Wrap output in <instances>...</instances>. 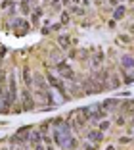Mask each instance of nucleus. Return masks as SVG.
Returning a JSON list of instances; mask_svg holds the SVG:
<instances>
[{
	"instance_id": "20e7f679",
	"label": "nucleus",
	"mask_w": 134,
	"mask_h": 150,
	"mask_svg": "<svg viewBox=\"0 0 134 150\" xmlns=\"http://www.w3.org/2000/svg\"><path fill=\"white\" fill-rule=\"evenodd\" d=\"M21 100H23V108H25V110H33V108H35V100H33L31 88H23V93H21Z\"/></svg>"
},
{
	"instance_id": "1a4fd4ad",
	"label": "nucleus",
	"mask_w": 134,
	"mask_h": 150,
	"mask_svg": "<svg viewBox=\"0 0 134 150\" xmlns=\"http://www.w3.org/2000/svg\"><path fill=\"white\" fill-rule=\"evenodd\" d=\"M119 71L125 77V83H134V69H125V67L119 66Z\"/></svg>"
},
{
	"instance_id": "0eeeda50",
	"label": "nucleus",
	"mask_w": 134,
	"mask_h": 150,
	"mask_svg": "<svg viewBox=\"0 0 134 150\" xmlns=\"http://www.w3.org/2000/svg\"><path fill=\"white\" fill-rule=\"evenodd\" d=\"M15 91H18V87H15V77L13 75H10V83H8V91H6V96L10 98V100H15Z\"/></svg>"
},
{
	"instance_id": "9d476101",
	"label": "nucleus",
	"mask_w": 134,
	"mask_h": 150,
	"mask_svg": "<svg viewBox=\"0 0 134 150\" xmlns=\"http://www.w3.org/2000/svg\"><path fill=\"white\" fill-rule=\"evenodd\" d=\"M125 13H126V8H125L123 4H119V6H115L113 18H115V19H123V18H125Z\"/></svg>"
},
{
	"instance_id": "2eb2a0df",
	"label": "nucleus",
	"mask_w": 134,
	"mask_h": 150,
	"mask_svg": "<svg viewBox=\"0 0 134 150\" xmlns=\"http://www.w3.org/2000/svg\"><path fill=\"white\" fill-rule=\"evenodd\" d=\"M125 112H128V114H130V112H134V100L132 102H125Z\"/></svg>"
},
{
	"instance_id": "aec40b11",
	"label": "nucleus",
	"mask_w": 134,
	"mask_h": 150,
	"mask_svg": "<svg viewBox=\"0 0 134 150\" xmlns=\"http://www.w3.org/2000/svg\"><path fill=\"white\" fill-rule=\"evenodd\" d=\"M109 4H111V6H119V4H121V0H109Z\"/></svg>"
},
{
	"instance_id": "5701e85b",
	"label": "nucleus",
	"mask_w": 134,
	"mask_h": 150,
	"mask_svg": "<svg viewBox=\"0 0 134 150\" xmlns=\"http://www.w3.org/2000/svg\"><path fill=\"white\" fill-rule=\"evenodd\" d=\"M81 2H82L84 6H88V4H90V0H81Z\"/></svg>"
},
{
	"instance_id": "f8f14e48",
	"label": "nucleus",
	"mask_w": 134,
	"mask_h": 150,
	"mask_svg": "<svg viewBox=\"0 0 134 150\" xmlns=\"http://www.w3.org/2000/svg\"><path fill=\"white\" fill-rule=\"evenodd\" d=\"M23 83L27 85V88H31V87H33V77H31V71L27 69V67L23 69Z\"/></svg>"
},
{
	"instance_id": "4468645a",
	"label": "nucleus",
	"mask_w": 134,
	"mask_h": 150,
	"mask_svg": "<svg viewBox=\"0 0 134 150\" xmlns=\"http://www.w3.org/2000/svg\"><path fill=\"white\" fill-rule=\"evenodd\" d=\"M19 10H21L23 13H29V10H31L29 0H21V2H19Z\"/></svg>"
},
{
	"instance_id": "f257e3e1",
	"label": "nucleus",
	"mask_w": 134,
	"mask_h": 150,
	"mask_svg": "<svg viewBox=\"0 0 134 150\" xmlns=\"http://www.w3.org/2000/svg\"><path fill=\"white\" fill-rule=\"evenodd\" d=\"M33 85H35L36 91H39L36 94H39L42 106H52V104H54V96H52V93H50V88H48V81L44 79L40 73H35V77H33Z\"/></svg>"
},
{
	"instance_id": "f03ea898",
	"label": "nucleus",
	"mask_w": 134,
	"mask_h": 150,
	"mask_svg": "<svg viewBox=\"0 0 134 150\" xmlns=\"http://www.w3.org/2000/svg\"><path fill=\"white\" fill-rule=\"evenodd\" d=\"M46 81H48L50 85H52L54 88H58V93H60L63 98H69V96H67V88H65V85H63V79H61L60 75L48 73V75H46Z\"/></svg>"
},
{
	"instance_id": "4be33fe9",
	"label": "nucleus",
	"mask_w": 134,
	"mask_h": 150,
	"mask_svg": "<svg viewBox=\"0 0 134 150\" xmlns=\"http://www.w3.org/2000/svg\"><path fill=\"white\" fill-rule=\"evenodd\" d=\"M86 150H94V146H92L90 142H88V144H86Z\"/></svg>"
},
{
	"instance_id": "7ed1b4c3",
	"label": "nucleus",
	"mask_w": 134,
	"mask_h": 150,
	"mask_svg": "<svg viewBox=\"0 0 134 150\" xmlns=\"http://www.w3.org/2000/svg\"><path fill=\"white\" fill-rule=\"evenodd\" d=\"M56 73L60 75L61 79H67V81H71V83L75 81V71L69 67L67 62H58L56 64Z\"/></svg>"
},
{
	"instance_id": "f3484780",
	"label": "nucleus",
	"mask_w": 134,
	"mask_h": 150,
	"mask_svg": "<svg viewBox=\"0 0 134 150\" xmlns=\"http://www.w3.org/2000/svg\"><path fill=\"white\" fill-rule=\"evenodd\" d=\"M98 129H100V131H107V129H109V121H102V123H98Z\"/></svg>"
},
{
	"instance_id": "412c9836",
	"label": "nucleus",
	"mask_w": 134,
	"mask_h": 150,
	"mask_svg": "<svg viewBox=\"0 0 134 150\" xmlns=\"http://www.w3.org/2000/svg\"><path fill=\"white\" fill-rule=\"evenodd\" d=\"M117 125H125V117H123V115L117 119Z\"/></svg>"
},
{
	"instance_id": "dca6fc26",
	"label": "nucleus",
	"mask_w": 134,
	"mask_h": 150,
	"mask_svg": "<svg viewBox=\"0 0 134 150\" xmlns=\"http://www.w3.org/2000/svg\"><path fill=\"white\" fill-rule=\"evenodd\" d=\"M71 13H75V16H81V13H84V10H82V8H77V6H71Z\"/></svg>"
},
{
	"instance_id": "423d86ee",
	"label": "nucleus",
	"mask_w": 134,
	"mask_h": 150,
	"mask_svg": "<svg viewBox=\"0 0 134 150\" xmlns=\"http://www.w3.org/2000/svg\"><path fill=\"white\" fill-rule=\"evenodd\" d=\"M86 139H88V142H100L102 139H104V131H100V129H88L86 131Z\"/></svg>"
},
{
	"instance_id": "a211bd4d",
	"label": "nucleus",
	"mask_w": 134,
	"mask_h": 150,
	"mask_svg": "<svg viewBox=\"0 0 134 150\" xmlns=\"http://www.w3.org/2000/svg\"><path fill=\"white\" fill-rule=\"evenodd\" d=\"M33 148L35 150H46V146L42 144V141H40V142H33Z\"/></svg>"
},
{
	"instance_id": "6ab92c4d",
	"label": "nucleus",
	"mask_w": 134,
	"mask_h": 150,
	"mask_svg": "<svg viewBox=\"0 0 134 150\" xmlns=\"http://www.w3.org/2000/svg\"><path fill=\"white\" fill-rule=\"evenodd\" d=\"M67 21H69V13L63 12V13H61V23H67Z\"/></svg>"
},
{
	"instance_id": "9b49d317",
	"label": "nucleus",
	"mask_w": 134,
	"mask_h": 150,
	"mask_svg": "<svg viewBox=\"0 0 134 150\" xmlns=\"http://www.w3.org/2000/svg\"><path fill=\"white\" fill-rule=\"evenodd\" d=\"M58 42L61 44V48H63V50H67V48L71 46V37H67V35H61L60 39H58Z\"/></svg>"
},
{
	"instance_id": "ddd939ff",
	"label": "nucleus",
	"mask_w": 134,
	"mask_h": 150,
	"mask_svg": "<svg viewBox=\"0 0 134 150\" xmlns=\"http://www.w3.org/2000/svg\"><path fill=\"white\" fill-rule=\"evenodd\" d=\"M40 18H42V10H40V8L33 10V23H39Z\"/></svg>"
},
{
	"instance_id": "6e6552de",
	"label": "nucleus",
	"mask_w": 134,
	"mask_h": 150,
	"mask_svg": "<svg viewBox=\"0 0 134 150\" xmlns=\"http://www.w3.org/2000/svg\"><path fill=\"white\" fill-rule=\"evenodd\" d=\"M121 67H125V69H134V56L125 54V56L121 58Z\"/></svg>"
},
{
	"instance_id": "39448f33",
	"label": "nucleus",
	"mask_w": 134,
	"mask_h": 150,
	"mask_svg": "<svg viewBox=\"0 0 134 150\" xmlns=\"http://www.w3.org/2000/svg\"><path fill=\"white\" fill-rule=\"evenodd\" d=\"M12 29L13 31H19V33H27L31 29V23L25 21V19H21V18H18V19L12 21Z\"/></svg>"
},
{
	"instance_id": "b1692460",
	"label": "nucleus",
	"mask_w": 134,
	"mask_h": 150,
	"mask_svg": "<svg viewBox=\"0 0 134 150\" xmlns=\"http://www.w3.org/2000/svg\"><path fill=\"white\" fill-rule=\"evenodd\" d=\"M29 2H40V0H29Z\"/></svg>"
}]
</instances>
